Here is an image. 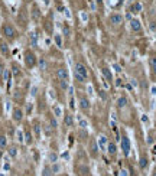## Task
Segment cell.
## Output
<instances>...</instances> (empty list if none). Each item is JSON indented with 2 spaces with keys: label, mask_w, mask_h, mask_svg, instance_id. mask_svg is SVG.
<instances>
[{
  "label": "cell",
  "mask_w": 156,
  "mask_h": 176,
  "mask_svg": "<svg viewBox=\"0 0 156 176\" xmlns=\"http://www.w3.org/2000/svg\"><path fill=\"white\" fill-rule=\"evenodd\" d=\"M0 32H2L3 39L7 40V42H13V40H16L17 38H19V32H17L16 26L13 23H10V22H4V23L2 25Z\"/></svg>",
  "instance_id": "6da1fadb"
},
{
  "label": "cell",
  "mask_w": 156,
  "mask_h": 176,
  "mask_svg": "<svg viewBox=\"0 0 156 176\" xmlns=\"http://www.w3.org/2000/svg\"><path fill=\"white\" fill-rule=\"evenodd\" d=\"M74 77H75V79L78 82H81V84H87L88 82L90 74H88L87 67H85L81 61H77V62L74 64Z\"/></svg>",
  "instance_id": "7a4b0ae2"
},
{
  "label": "cell",
  "mask_w": 156,
  "mask_h": 176,
  "mask_svg": "<svg viewBox=\"0 0 156 176\" xmlns=\"http://www.w3.org/2000/svg\"><path fill=\"white\" fill-rule=\"evenodd\" d=\"M23 56H25V65H26V68L32 69V68H35L36 65H38V61H39V59H38L36 54L32 49H26Z\"/></svg>",
  "instance_id": "3957f363"
},
{
  "label": "cell",
  "mask_w": 156,
  "mask_h": 176,
  "mask_svg": "<svg viewBox=\"0 0 156 176\" xmlns=\"http://www.w3.org/2000/svg\"><path fill=\"white\" fill-rule=\"evenodd\" d=\"M29 19H31V13L26 9V4H22L19 9V15H17V22L19 25H22V27H26L29 23Z\"/></svg>",
  "instance_id": "277c9868"
},
{
  "label": "cell",
  "mask_w": 156,
  "mask_h": 176,
  "mask_svg": "<svg viewBox=\"0 0 156 176\" xmlns=\"http://www.w3.org/2000/svg\"><path fill=\"white\" fill-rule=\"evenodd\" d=\"M78 108L84 114L90 113V110H91V101H90V98L87 95H84V94L78 95Z\"/></svg>",
  "instance_id": "5b68a950"
},
{
  "label": "cell",
  "mask_w": 156,
  "mask_h": 176,
  "mask_svg": "<svg viewBox=\"0 0 156 176\" xmlns=\"http://www.w3.org/2000/svg\"><path fill=\"white\" fill-rule=\"evenodd\" d=\"M142 10H143V4H142L140 0H133L132 3L129 4V9H127V12L130 16H137Z\"/></svg>",
  "instance_id": "8992f818"
},
{
  "label": "cell",
  "mask_w": 156,
  "mask_h": 176,
  "mask_svg": "<svg viewBox=\"0 0 156 176\" xmlns=\"http://www.w3.org/2000/svg\"><path fill=\"white\" fill-rule=\"evenodd\" d=\"M120 147H121V152H123V155L126 157L130 155V149H132V145H130V139H129L127 134H124L121 136L120 139Z\"/></svg>",
  "instance_id": "52a82bcc"
},
{
  "label": "cell",
  "mask_w": 156,
  "mask_h": 176,
  "mask_svg": "<svg viewBox=\"0 0 156 176\" xmlns=\"http://www.w3.org/2000/svg\"><path fill=\"white\" fill-rule=\"evenodd\" d=\"M31 19L33 20V22H39L42 17H44V15H42V12H40V7L38 6V3L36 2H33L32 4H31Z\"/></svg>",
  "instance_id": "ba28073f"
},
{
  "label": "cell",
  "mask_w": 156,
  "mask_h": 176,
  "mask_svg": "<svg viewBox=\"0 0 156 176\" xmlns=\"http://www.w3.org/2000/svg\"><path fill=\"white\" fill-rule=\"evenodd\" d=\"M129 26H130V31L133 33H142L143 32V25H142L140 19H137V17H132L130 22H129Z\"/></svg>",
  "instance_id": "9c48e42d"
},
{
  "label": "cell",
  "mask_w": 156,
  "mask_h": 176,
  "mask_svg": "<svg viewBox=\"0 0 156 176\" xmlns=\"http://www.w3.org/2000/svg\"><path fill=\"white\" fill-rule=\"evenodd\" d=\"M123 20H124L123 15L119 12H113L111 15L108 16V23H111L113 26H120L123 23Z\"/></svg>",
  "instance_id": "30bf717a"
},
{
  "label": "cell",
  "mask_w": 156,
  "mask_h": 176,
  "mask_svg": "<svg viewBox=\"0 0 156 176\" xmlns=\"http://www.w3.org/2000/svg\"><path fill=\"white\" fill-rule=\"evenodd\" d=\"M55 77L56 79H61V81H69V72H68V68L67 67H59L56 69L55 72Z\"/></svg>",
  "instance_id": "8fae6325"
},
{
  "label": "cell",
  "mask_w": 156,
  "mask_h": 176,
  "mask_svg": "<svg viewBox=\"0 0 156 176\" xmlns=\"http://www.w3.org/2000/svg\"><path fill=\"white\" fill-rule=\"evenodd\" d=\"M149 69L152 77L156 79V51H152L149 54Z\"/></svg>",
  "instance_id": "7c38bea8"
},
{
  "label": "cell",
  "mask_w": 156,
  "mask_h": 176,
  "mask_svg": "<svg viewBox=\"0 0 156 176\" xmlns=\"http://www.w3.org/2000/svg\"><path fill=\"white\" fill-rule=\"evenodd\" d=\"M88 149H90V155H91L92 157H97V155H98V143H97L96 139H90V145H88Z\"/></svg>",
  "instance_id": "4fadbf2b"
},
{
  "label": "cell",
  "mask_w": 156,
  "mask_h": 176,
  "mask_svg": "<svg viewBox=\"0 0 156 176\" xmlns=\"http://www.w3.org/2000/svg\"><path fill=\"white\" fill-rule=\"evenodd\" d=\"M12 116H13V121H15V123H20L22 120H23L25 113H23V110L20 108V107H15V108H13Z\"/></svg>",
  "instance_id": "5bb4252c"
},
{
  "label": "cell",
  "mask_w": 156,
  "mask_h": 176,
  "mask_svg": "<svg viewBox=\"0 0 156 176\" xmlns=\"http://www.w3.org/2000/svg\"><path fill=\"white\" fill-rule=\"evenodd\" d=\"M0 52H2V55H3V56H6V58H9V56H10V48H9L7 40L0 39Z\"/></svg>",
  "instance_id": "9a60e30c"
},
{
  "label": "cell",
  "mask_w": 156,
  "mask_h": 176,
  "mask_svg": "<svg viewBox=\"0 0 156 176\" xmlns=\"http://www.w3.org/2000/svg\"><path fill=\"white\" fill-rule=\"evenodd\" d=\"M116 106H117V108H119V110L126 108V107L129 106V100H127V97H126V95H120V97L117 98Z\"/></svg>",
  "instance_id": "2e32d148"
},
{
  "label": "cell",
  "mask_w": 156,
  "mask_h": 176,
  "mask_svg": "<svg viewBox=\"0 0 156 176\" xmlns=\"http://www.w3.org/2000/svg\"><path fill=\"white\" fill-rule=\"evenodd\" d=\"M107 153L111 157L117 155V145L114 143V141H108V143H107Z\"/></svg>",
  "instance_id": "e0dca14e"
},
{
  "label": "cell",
  "mask_w": 156,
  "mask_h": 176,
  "mask_svg": "<svg viewBox=\"0 0 156 176\" xmlns=\"http://www.w3.org/2000/svg\"><path fill=\"white\" fill-rule=\"evenodd\" d=\"M64 124L67 127H74V116L71 113H65L64 114Z\"/></svg>",
  "instance_id": "ac0fdd59"
},
{
  "label": "cell",
  "mask_w": 156,
  "mask_h": 176,
  "mask_svg": "<svg viewBox=\"0 0 156 176\" xmlns=\"http://www.w3.org/2000/svg\"><path fill=\"white\" fill-rule=\"evenodd\" d=\"M148 166H149V157L146 156V155H142L139 159V168L142 169V170H144Z\"/></svg>",
  "instance_id": "d6986e66"
},
{
  "label": "cell",
  "mask_w": 156,
  "mask_h": 176,
  "mask_svg": "<svg viewBox=\"0 0 156 176\" xmlns=\"http://www.w3.org/2000/svg\"><path fill=\"white\" fill-rule=\"evenodd\" d=\"M101 74L106 77V79H107L108 82H113V74H111V71H110V68L103 67L101 68Z\"/></svg>",
  "instance_id": "ffe728a7"
},
{
  "label": "cell",
  "mask_w": 156,
  "mask_h": 176,
  "mask_svg": "<svg viewBox=\"0 0 156 176\" xmlns=\"http://www.w3.org/2000/svg\"><path fill=\"white\" fill-rule=\"evenodd\" d=\"M32 141H33V134H32V130H29L26 129V131H25V143L28 146L32 145Z\"/></svg>",
  "instance_id": "44dd1931"
},
{
  "label": "cell",
  "mask_w": 156,
  "mask_h": 176,
  "mask_svg": "<svg viewBox=\"0 0 156 176\" xmlns=\"http://www.w3.org/2000/svg\"><path fill=\"white\" fill-rule=\"evenodd\" d=\"M98 147H100L101 150L104 149V146H106V143H107V140H106V136H100V139H98Z\"/></svg>",
  "instance_id": "7402d4cb"
},
{
  "label": "cell",
  "mask_w": 156,
  "mask_h": 176,
  "mask_svg": "<svg viewBox=\"0 0 156 176\" xmlns=\"http://www.w3.org/2000/svg\"><path fill=\"white\" fill-rule=\"evenodd\" d=\"M33 131H35V134H36V139H39L40 137V124L39 123H35V126H33Z\"/></svg>",
  "instance_id": "603a6c76"
},
{
  "label": "cell",
  "mask_w": 156,
  "mask_h": 176,
  "mask_svg": "<svg viewBox=\"0 0 156 176\" xmlns=\"http://www.w3.org/2000/svg\"><path fill=\"white\" fill-rule=\"evenodd\" d=\"M13 74H15V77H16V78L22 77V71H20V68L17 67V65H13Z\"/></svg>",
  "instance_id": "cb8c5ba5"
},
{
  "label": "cell",
  "mask_w": 156,
  "mask_h": 176,
  "mask_svg": "<svg viewBox=\"0 0 156 176\" xmlns=\"http://www.w3.org/2000/svg\"><path fill=\"white\" fill-rule=\"evenodd\" d=\"M42 176H52V169L49 166H45L42 170Z\"/></svg>",
  "instance_id": "d4e9b609"
},
{
  "label": "cell",
  "mask_w": 156,
  "mask_h": 176,
  "mask_svg": "<svg viewBox=\"0 0 156 176\" xmlns=\"http://www.w3.org/2000/svg\"><path fill=\"white\" fill-rule=\"evenodd\" d=\"M0 147H2V149L6 147V137L4 136H0Z\"/></svg>",
  "instance_id": "484cf974"
},
{
  "label": "cell",
  "mask_w": 156,
  "mask_h": 176,
  "mask_svg": "<svg viewBox=\"0 0 156 176\" xmlns=\"http://www.w3.org/2000/svg\"><path fill=\"white\" fill-rule=\"evenodd\" d=\"M56 159H58V156H56V153L52 152L51 155H49V160H51V162H55V163H56Z\"/></svg>",
  "instance_id": "4316f807"
},
{
  "label": "cell",
  "mask_w": 156,
  "mask_h": 176,
  "mask_svg": "<svg viewBox=\"0 0 156 176\" xmlns=\"http://www.w3.org/2000/svg\"><path fill=\"white\" fill-rule=\"evenodd\" d=\"M4 67H3V64L0 62V82H2V78H3V75H4Z\"/></svg>",
  "instance_id": "83f0119b"
},
{
  "label": "cell",
  "mask_w": 156,
  "mask_h": 176,
  "mask_svg": "<svg viewBox=\"0 0 156 176\" xmlns=\"http://www.w3.org/2000/svg\"><path fill=\"white\" fill-rule=\"evenodd\" d=\"M55 40H56V45H58V46H62V42H61V36L58 35V33H55Z\"/></svg>",
  "instance_id": "f1b7e54d"
},
{
  "label": "cell",
  "mask_w": 156,
  "mask_h": 176,
  "mask_svg": "<svg viewBox=\"0 0 156 176\" xmlns=\"http://www.w3.org/2000/svg\"><path fill=\"white\" fill-rule=\"evenodd\" d=\"M9 155L12 157L16 156V147H10V149H9Z\"/></svg>",
  "instance_id": "f546056e"
},
{
  "label": "cell",
  "mask_w": 156,
  "mask_h": 176,
  "mask_svg": "<svg viewBox=\"0 0 156 176\" xmlns=\"http://www.w3.org/2000/svg\"><path fill=\"white\" fill-rule=\"evenodd\" d=\"M94 3H96L98 7H103V6H104V0H94Z\"/></svg>",
  "instance_id": "4dcf8cb0"
},
{
  "label": "cell",
  "mask_w": 156,
  "mask_h": 176,
  "mask_svg": "<svg viewBox=\"0 0 156 176\" xmlns=\"http://www.w3.org/2000/svg\"><path fill=\"white\" fill-rule=\"evenodd\" d=\"M33 2H36V0H22V4H26V6H29V4H32Z\"/></svg>",
  "instance_id": "1f68e13d"
},
{
  "label": "cell",
  "mask_w": 156,
  "mask_h": 176,
  "mask_svg": "<svg viewBox=\"0 0 156 176\" xmlns=\"http://www.w3.org/2000/svg\"><path fill=\"white\" fill-rule=\"evenodd\" d=\"M103 176H110V175H108V173H104V175Z\"/></svg>",
  "instance_id": "d6a6232c"
},
{
  "label": "cell",
  "mask_w": 156,
  "mask_h": 176,
  "mask_svg": "<svg viewBox=\"0 0 156 176\" xmlns=\"http://www.w3.org/2000/svg\"><path fill=\"white\" fill-rule=\"evenodd\" d=\"M152 176H156V170H155V172H153V175Z\"/></svg>",
  "instance_id": "836d02e7"
},
{
  "label": "cell",
  "mask_w": 156,
  "mask_h": 176,
  "mask_svg": "<svg viewBox=\"0 0 156 176\" xmlns=\"http://www.w3.org/2000/svg\"><path fill=\"white\" fill-rule=\"evenodd\" d=\"M26 176H33V175H26Z\"/></svg>",
  "instance_id": "e575fe53"
},
{
  "label": "cell",
  "mask_w": 156,
  "mask_h": 176,
  "mask_svg": "<svg viewBox=\"0 0 156 176\" xmlns=\"http://www.w3.org/2000/svg\"><path fill=\"white\" fill-rule=\"evenodd\" d=\"M155 131H156V127H155Z\"/></svg>",
  "instance_id": "d590c367"
}]
</instances>
